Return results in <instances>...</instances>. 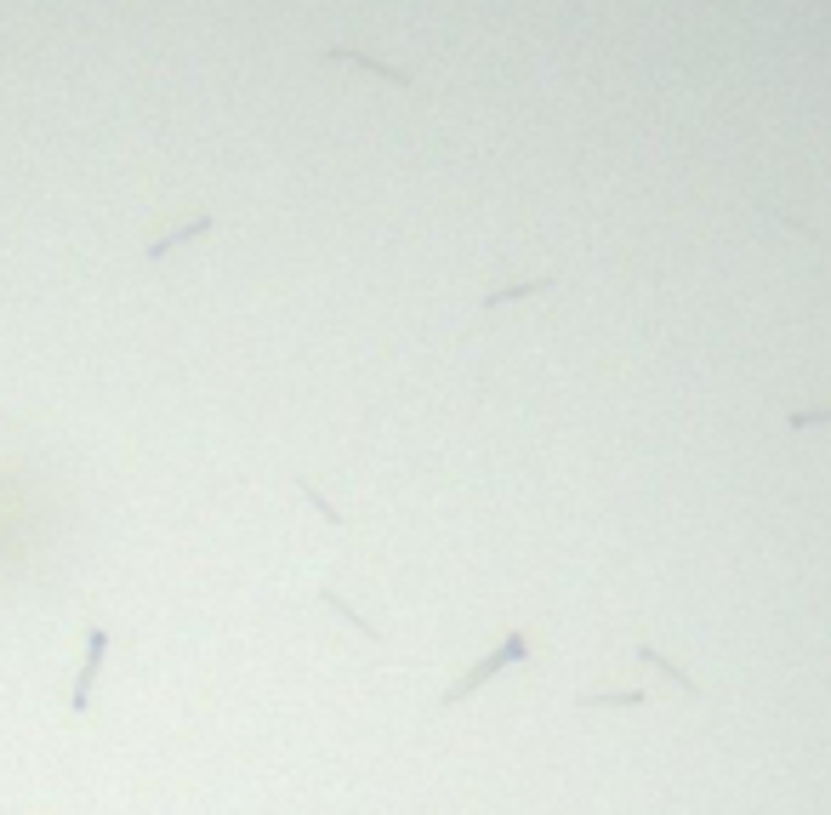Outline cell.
Instances as JSON below:
<instances>
[{
    "mask_svg": "<svg viewBox=\"0 0 831 815\" xmlns=\"http://www.w3.org/2000/svg\"><path fill=\"white\" fill-rule=\"evenodd\" d=\"M524 656H530V639H524V634H507V645H502V650H491V656H484L462 685H451V690H445V707H456V701H462L467 690H478V685H491V679L502 674V667H513V661H524Z\"/></svg>",
    "mask_w": 831,
    "mask_h": 815,
    "instance_id": "6da1fadb",
    "label": "cell"
},
{
    "mask_svg": "<svg viewBox=\"0 0 831 815\" xmlns=\"http://www.w3.org/2000/svg\"><path fill=\"white\" fill-rule=\"evenodd\" d=\"M103 656H109V628H86V661H80V679H75V696H69V713H75V718L91 707L97 674H103Z\"/></svg>",
    "mask_w": 831,
    "mask_h": 815,
    "instance_id": "7a4b0ae2",
    "label": "cell"
},
{
    "mask_svg": "<svg viewBox=\"0 0 831 815\" xmlns=\"http://www.w3.org/2000/svg\"><path fill=\"white\" fill-rule=\"evenodd\" d=\"M325 63H359V69H370V75H387L394 86H410V75H405V69H394V63H376V58H359V52H348V46H330V52H325Z\"/></svg>",
    "mask_w": 831,
    "mask_h": 815,
    "instance_id": "3957f363",
    "label": "cell"
},
{
    "mask_svg": "<svg viewBox=\"0 0 831 815\" xmlns=\"http://www.w3.org/2000/svg\"><path fill=\"white\" fill-rule=\"evenodd\" d=\"M200 234H211V217H194V223H182L177 234H166V239H155V246H149V263H160V257H171V252L182 246V239H200Z\"/></svg>",
    "mask_w": 831,
    "mask_h": 815,
    "instance_id": "277c9868",
    "label": "cell"
},
{
    "mask_svg": "<svg viewBox=\"0 0 831 815\" xmlns=\"http://www.w3.org/2000/svg\"><path fill=\"white\" fill-rule=\"evenodd\" d=\"M639 661H650L655 674H661V679H672V685H677L683 696H695V679H683V667H672V661H666V656H655L650 645H639Z\"/></svg>",
    "mask_w": 831,
    "mask_h": 815,
    "instance_id": "5b68a950",
    "label": "cell"
},
{
    "mask_svg": "<svg viewBox=\"0 0 831 815\" xmlns=\"http://www.w3.org/2000/svg\"><path fill=\"white\" fill-rule=\"evenodd\" d=\"M553 274H542V279H530V285H507V292H491L484 297V308H502V303H513V297H535V292H553Z\"/></svg>",
    "mask_w": 831,
    "mask_h": 815,
    "instance_id": "8992f818",
    "label": "cell"
},
{
    "mask_svg": "<svg viewBox=\"0 0 831 815\" xmlns=\"http://www.w3.org/2000/svg\"><path fill=\"white\" fill-rule=\"evenodd\" d=\"M586 707H639L644 690H610V696H581Z\"/></svg>",
    "mask_w": 831,
    "mask_h": 815,
    "instance_id": "52a82bcc",
    "label": "cell"
},
{
    "mask_svg": "<svg viewBox=\"0 0 831 815\" xmlns=\"http://www.w3.org/2000/svg\"><path fill=\"white\" fill-rule=\"evenodd\" d=\"M814 422H831V405H820V411H792V428H814Z\"/></svg>",
    "mask_w": 831,
    "mask_h": 815,
    "instance_id": "ba28073f",
    "label": "cell"
}]
</instances>
